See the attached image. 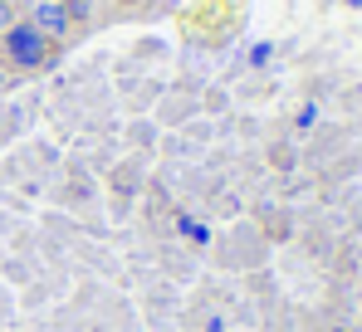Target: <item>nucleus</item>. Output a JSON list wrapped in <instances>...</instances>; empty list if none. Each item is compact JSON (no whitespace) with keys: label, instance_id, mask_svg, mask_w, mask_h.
I'll list each match as a JSON object with an SVG mask.
<instances>
[{"label":"nucleus","instance_id":"obj_3","mask_svg":"<svg viewBox=\"0 0 362 332\" xmlns=\"http://www.w3.org/2000/svg\"><path fill=\"white\" fill-rule=\"evenodd\" d=\"M88 5H93V0H64V15H69V25L88 20Z\"/></svg>","mask_w":362,"mask_h":332},{"label":"nucleus","instance_id":"obj_5","mask_svg":"<svg viewBox=\"0 0 362 332\" xmlns=\"http://www.w3.org/2000/svg\"><path fill=\"white\" fill-rule=\"evenodd\" d=\"M0 88H5V73H0Z\"/></svg>","mask_w":362,"mask_h":332},{"label":"nucleus","instance_id":"obj_2","mask_svg":"<svg viewBox=\"0 0 362 332\" xmlns=\"http://www.w3.org/2000/svg\"><path fill=\"white\" fill-rule=\"evenodd\" d=\"M30 25L45 35V40H64L74 25H69V15H64V0H40L35 10H30Z\"/></svg>","mask_w":362,"mask_h":332},{"label":"nucleus","instance_id":"obj_1","mask_svg":"<svg viewBox=\"0 0 362 332\" xmlns=\"http://www.w3.org/2000/svg\"><path fill=\"white\" fill-rule=\"evenodd\" d=\"M49 45H54V40H45L30 20H15V25L5 30V59H10L15 69H25V73L49 64Z\"/></svg>","mask_w":362,"mask_h":332},{"label":"nucleus","instance_id":"obj_4","mask_svg":"<svg viewBox=\"0 0 362 332\" xmlns=\"http://www.w3.org/2000/svg\"><path fill=\"white\" fill-rule=\"evenodd\" d=\"M10 25H15V5H10V0H0V35H5Z\"/></svg>","mask_w":362,"mask_h":332}]
</instances>
